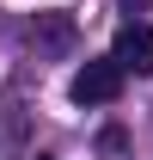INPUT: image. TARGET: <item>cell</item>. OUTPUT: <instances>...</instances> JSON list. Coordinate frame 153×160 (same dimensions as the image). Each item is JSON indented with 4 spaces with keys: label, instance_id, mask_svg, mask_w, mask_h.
<instances>
[{
    "label": "cell",
    "instance_id": "obj_1",
    "mask_svg": "<svg viewBox=\"0 0 153 160\" xmlns=\"http://www.w3.org/2000/svg\"><path fill=\"white\" fill-rule=\"evenodd\" d=\"M67 92H74V105H110L116 92H123V68H116L110 56H104V62H86V68L67 80Z\"/></svg>",
    "mask_w": 153,
    "mask_h": 160
},
{
    "label": "cell",
    "instance_id": "obj_4",
    "mask_svg": "<svg viewBox=\"0 0 153 160\" xmlns=\"http://www.w3.org/2000/svg\"><path fill=\"white\" fill-rule=\"evenodd\" d=\"M98 148H104V160H129V136H123V129H104Z\"/></svg>",
    "mask_w": 153,
    "mask_h": 160
},
{
    "label": "cell",
    "instance_id": "obj_2",
    "mask_svg": "<svg viewBox=\"0 0 153 160\" xmlns=\"http://www.w3.org/2000/svg\"><path fill=\"white\" fill-rule=\"evenodd\" d=\"M110 62L123 68V74H153V25H123L110 43Z\"/></svg>",
    "mask_w": 153,
    "mask_h": 160
},
{
    "label": "cell",
    "instance_id": "obj_3",
    "mask_svg": "<svg viewBox=\"0 0 153 160\" xmlns=\"http://www.w3.org/2000/svg\"><path fill=\"white\" fill-rule=\"evenodd\" d=\"M31 43H37V56H67L74 49V19L67 12H37L31 19Z\"/></svg>",
    "mask_w": 153,
    "mask_h": 160
},
{
    "label": "cell",
    "instance_id": "obj_5",
    "mask_svg": "<svg viewBox=\"0 0 153 160\" xmlns=\"http://www.w3.org/2000/svg\"><path fill=\"white\" fill-rule=\"evenodd\" d=\"M116 6H123V12H147L153 0H116Z\"/></svg>",
    "mask_w": 153,
    "mask_h": 160
}]
</instances>
